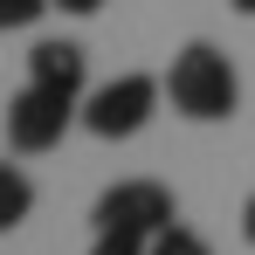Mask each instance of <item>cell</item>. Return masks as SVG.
Returning a JSON list of instances; mask_svg holds the SVG:
<instances>
[{
	"label": "cell",
	"instance_id": "obj_8",
	"mask_svg": "<svg viewBox=\"0 0 255 255\" xmlns=\"http://www.w3.org/2000/svg\"><path fill=\"white\" fill-rule=\"evenodd\" d=\"M48 7H55V0H0V35H7V28H35Z\"/></svg>",
	"mask_w": 255,
	"mask_h": 255
},
{
	"label": "cell",
	"instance_id": "obj_9",
	"mask_svg": "<svg viewBox=\"0 0 255 255\" xmlns=\"http://www.w3.org/2000/svg\"><path fill=\"white\" fill-rule=\"evenodd\" d=\"M90 255H145V235H125V228H97Z\"/></svg>",
	"mask_w": 255,
	"mask_h": 255
},
{
	"label": "cell",
	"instance_id": "obj_1",
	"mask_svg": "<svg viewBox=\"0 0 255 255\" xmlns=\"http://www.w3.org/2000/svg\"><path fill=\"white\" fill-rule=\"evenodd\" d=\"M166 97H172L179 118L221 125V118H235V104H242V76H235V62L214 42H186L172 55V69H166Z\"/></svg>",
	"mask_w": 255,
	"mask_h": 255
},
{
	"label": "cell",
	"instance_id": "obj_10",
	"mask_svg": "<svg viewBox=\"0 0 255 255\" xmlns=\"http://www.w3.org/2000/svg\"><path fill=\"white\" fill-rule=\"evenodd\" d=\"M55 7H62V14H97L104 0H55Z\"/></svg>",
	"mask_w": 255,
	"mask_h": 255
},
{
	"label": "cell",
	"instance_id": "obj_12",
	"mask_svg": "<svg viewBox=\"0 0 255 255\" xmlns=\"http://www.w3.org/2000/svg\"><path fill=\"white\" fill-rule=\"evenodd\" d=\"M235 14H249V21H255V0H235Z\"/></svg>",
	"mask_w": 255,
	"mask_h": 255
},
{
	"label": "cell",
	"instance_id": "obj_3",
	"mask_svg": "<svg viewBox=\"0 0 255 255\" xmlns=\"http://www.w3.org/2000/svg\"><path fill=\"white\" fill-rule=\"evenodd\" d=\"M83 111H76V97H62V90H42V83H28V90H14L7 97V145L14 152H55L62 145V131L76 125Z\"/></svg>",
	"mask_w": 255,
	"mask_h": 255
},
{
	"label": "cell",
	"instance_id": "obj_4",
	"mask_svg": "<svg viewBox=\"0 0 255 255\" xmlns=\"http://www.w3.org/2000/svg\"><path fill=\"white\" fill-rule=\"evenodd\" d=\"M97 228H125V235H159V228H172L179 214H172V193L159 186V179H118L104 200H97V214H90Z\"/></svg>",
	"mask_w": 255,
	"mask_h": 255
},
{
	"label": "cell",
	"instance_id": "obj_7",
	"mask_svg": "<svg viewBox=\"0 0 255 255\" xmlns=\"http://www.w3.org/2000/svg\"><path fill=\"white\" fill-rule=\"evenodd\" d=\"M145 255H214V249L193 235V228H179V221H172V228H159V235L145 242Z\"/></svg>",
	"mask_w": 255,
	"mask_h": 255
},
{
	"label": "cell",
	"instance_id": "obj_2",
	"mask_svg": "<svg viewBox=\"0 0 255 255\" xmlns=\"http://www.w3.org/2000/svg\"><path fill=\"white\" fill-rule=\"evenodd\" d=\"M159 97H166V83H159V76L131 69V76H118V83L90 90V104H83V125H90V138H104V145H118V138H138V131L152 125Z\"/></svg>",
	"mask_w": 255,
	"mask_h": 255
},
{
	"label": "cell",
	"instance_id": "obj_11",
	"mask_svg": "<svg viewBox=\"0 0 255 255\" xmlns=\"http://www.w3.org/2000/svg\"><path fill=\"white\" fill-rule=\"evenodd\" d=\"M242 235L255 242V193H249V207H242Z\"/></svg>",
	"mask_w": 255,
	"mask_h": 255
},
{
	"label": "cell",
	"instance_id": "obj_6",
	"mask_svg": "<svg viewBox=\"0 0 255 255\" xmlns=\"http://www.w3.org/2000/svg\"><path fill=\"white\" fill-rule=\"evenodd\" d=\"M28 214H35V179H28L21 166L0 159V235H14Z\"/></svg>",
	"mask_w": 255,
	"mask_h": 255
},
{
	"label": "cell",
	"instance_id": "obj_5",
	"mask_svg": "<svg viewBox=\"0 0 255 255\" xmlns=\"http://www.w3.org/2000/svg\"><path fill=\"white\" fill-rule=\"evenodd\" d=\"M83 76H90V55L76 42H35L28 48V83H42V90H62V97H83Z\"/></svg>",
	"mask_w": 255,
	"mask_h": 255
}]
</instances>
